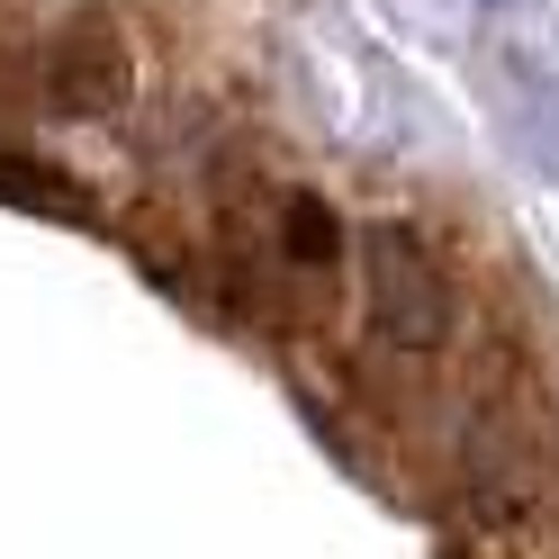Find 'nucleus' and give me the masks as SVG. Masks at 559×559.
<instances>
[{
  "mask_svg": "<svg viewBox=\"0 0 559 559\" xmlns=\"http://www.w3.org/2000/svg\"><path fill=\"white\" fill-rule=\"evenodd\" d=\"M343 262H353V235L334 226V207L317 190L289 181H243L226 199V289L235 307L280 325H325L343 298Z\"/></svg>",
  "mask_w": 559,
  "mask_h": 559,
  "instance_id": "nucleus-1",
  "label": "nucleus"
},
{
  "mask_svg": "<svg viewBox=\"0 0 559 559\" xmlns=\"http://www.w3.org/2000/svg\"><path fill=\"white\" fill-rule=\"evenodd\" d=\"M0 73L19 82L27 109L46 118H118L135 99V37L99 0H63L46 19H10V55Z\"/></svg>",
  "mask_w": 559,
  "mask_h": 559,
  "instance_id": "nucleus-2",
  "label": "nucleus"
},
{
  "mask_svg": "<svg viewBox=\"0 0 559 559\" xmlns=\"http://www.w3.org/2000/svg\"><path fill=\"white\" fill-rule=\"evenodd\" d=\"M451 487H461L469 533H523L533 506L550 497V425L533 415L523 389H478L461 406V442H451Z\"/></svg>",
  "mask_w": 559,
  "mask_h": 559,
  "instance_id": "nucleus-4",
  "label": "nucleus"
},
{
  "mask_svg": "<svg viewBox=\"0 0 559 559\" xmlns=\"http://www.w3.org/2000/svg\"><path fill=\"white\" fill-rule=\"evenodd\" d=\"M353 289H361V325L379 353H397V361H433L451 325H461V289H451V271L433 253V235L425 226H406V217H370L353 235Z\"/></svg>",
  "mask_w": 559,
  "mask_h": 559,
  "instance_id": "nucleus-3",
  "label": "nucleus"
}]
</instances>
